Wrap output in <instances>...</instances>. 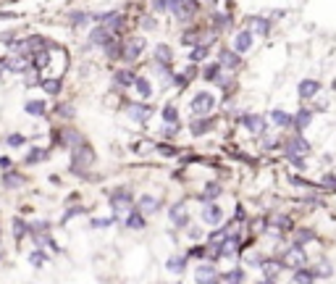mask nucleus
<instances>
[{
    "label": "nucleus",
    "mask_w": 336,
    "mask_h": 284,
    "mask_svg": "<svg viewBox=\"0 0 336 284\" xmlns=\"http://www.w3.org/2000/svg\"><path fill=\"white\" fill-rule=\"evenodd\" d=\"M218 63H221V66H226V69H236L239 66V53L236 50H221Z\"/></svg>",
    "instance_id": "16"
},
{
    "label": "nucleus",
    "mask_w": 336,
    "mask_h": 284,
    "mask_svg": "<svg viewBox=\"0 0 336 284\" xmlns=\"http://www.w3.org/2000/svg\"><path fill=\"white\" fill-rule=\"evenodd\" d=\"M158 208H161V203L155 200L152 195H142V198H140V211L142 213H155Z\"/></svg>",
    "instance_id": "21"
},
{
    "label": "nucleus",
    "mask_w": 336,
    "mask_h": 284,
    "mask_svg": "<svg viewBox=\"0 0 336 284\" xmlns=\"http://www.w3.org/2000/svg\"><path fill=\"white\" fill-rule=\"evenodd\" d=\"M215 253H218L221 258H234V255L239 253V237H226Z\"/></svg>",
    "instance_id": "11"
},
{
    "label": "nucleus",
    "mask_w": 336,
    "mask_h": 284,
    "mask_svg": "<svg viewBox=\"0 0 336 284\" xmlns=\"http://www.w3.org/2000/svg\"><path fill=\"white\" fill-rule=\"evenodd\" d=\"M307 263V255H305V248L300 242H294L292 248L284 250V266L286 269H302Z\"/></svg>",
    "instance_id": "1"
},
{
    "label": "nucleus",
    "mask_w": 336,
    "mask_h": 284,
    "mask_svg": "<svg viewBox=\"0 0 336 284\" xmlns=\"http://www.w3.org/2000/svg\"><path fill=\"white\" fill-rule=\"evenodd\" d=\"M126 226H129V229H145L147 224H145L142 211H131V213H129V218H126Z\"/></svg>",
    "instance_id": "24"
},
{
    "label": "nucleus",
    "mask_w": 336,
    "mask_h": 284,
    "mask_svg": "<svg viewBox=\"0 0 336 284\" xmlns=\"http://www.w3.org/2000/svg\"><path fill=\"white\" fill-rule=\"evenodd\" d=\"M42 87H45V92L58 95V92H61V79H45V82H42Z\"/></svg>",
    "instance_id": "33"
},
{
    "label": "nucleus",
    "mask_w": 336,
    "mask_h": 284,
    "mask_svg": "<svg viewBox=\"0 0 336 284\" xmlns=\"http://www.w3.org/2000/svg\"><path fill=\"white\" fill-rule=\"evenodd\" d=\"M205 55H208V45H200V48H194V50H192V55H189V58L197 63V61H203Z\"/></svg>",
    "instance_id": "39"
},
{
    "label": "nucleus",
    "mask_w": 336,
    "mask_h": 284,
    "mask_svg": "<svg viewBox=\"0 0 336 284\" xmlns=\"http://www.w3.org/2000/svg\"><path fill=\"white\" fill-rule=\"evenodd\" d=\"M48 158V150H39V147H32L29 150V156H27V163H39Z\"/></svg>",
    "instance_id": "29"
},
{
    "label": "nucleus",
    "mask_w": 336,
    "mask_h": 284,
    "mask_svg": "<svg viewBox=\"0 0 336 284\" xmlns=\"http://www.w3.org/2000/svg\"><path fill=\"white\" fill-rule=\"evenodd\" d=\"M110 208H113L116 216L126 213V211L131 208V195H129L126 190H118L116 195H110Z\"/></svg>",
    "instance_id": "4"
},
{
    "label": "nucleus",
    "mask_w": 336,
    "mask_h": 284,
    "mask_svg": "<svg viewBox=\"0 0 336 284\" xmlns=\"http://www.w3.org/2000/svg\"><path fill=\"white\" fill-rule=\"evenodd\" d=\"M284 150H286V156H292V153H300V156H307L310 153V145L302 140V137H292L286 145H284Z\"/></svg>",
    "instance_id": "12"
},
{
    "label": "nucleus",
    "mask_w": 336,
    "mask_h": 284,
    "mask_svg": "<svg viewBox=\"0 0 336 284\" xmlns=\"http://www.w3.org/2000/svg\"><path fill=\"white\" fill-rule=\"evenodd\" d=\"M0 166H3V168H8V166H11V158H0Z\"/></svg>",
    "instance_id": "51"
},
{
    "label": "nucleus",
    "mask_w": 336,
    "mask_h": 284,
    "mask_svg": "<svg viewBox=\"0 0 336 284\" xmlns=\"http://www.w3.org/2000/svg\"><path fill=\"white\" fill-rule=\"evenodd\" d=\"M247 27H250L252 34L265 37L268 32H271V21H268V18H260V16H250V18H247Z\"/></svg>",
    "instance_id": "10"
},
{
    "label": "nucleus",
    "mask_w": 336,
    "mask_h": 284,
    "mask_svg": "<svg viewBox=\"0 0 336 284\" xmlns=\"http://www.w3.org/2000/svg\"><path fill=\"white\" fill-rule=\"evenodd\" d=\"M242 124L250 129V132H255V135H265V129H268V121L263 119V116H242Z\"/></svg>",
    "instance_id": "9"
},
{
    "label": "nucleus",
    "mask_w": 336,
    "mask_h": 284,
    "mask_svg": "<svg viewBox=\"0 0 336 284\" xmlns=\"http://www.w3.org/2000/svg\"><path fill=\"white\" fill-rule=\"evenodd\" d=\"M32 55H34V58H32V63H34L37 69H42V66H48V63H50V55L45 53V50H37V53H32Z\"/></svg>",
    "instance_id": "32"
},
{
    "label": "nucleus",
    "mask_w": 336,
    "mask_h": 284,
    "mask_svg": "<svg viewBox=\"0 0 336 284\" xmlns=\"http://www.w3.org/2000/svg\"><path fill=\"white\" fill-rule=\"evenodd\" d=\"M29 260H32V263H34L37 269H42V263H45V255H42L39 250H34V253L29 255Z\"/></svg>",
    "instance_id": "43"
},
{
    "label": "nucleus",
    "mask_w": 336,
    "mask_h": 284,
    "mask_svg": "<svg viewBox=\"0 0 336 284\" xmlns=\"http://www.w3.org/2000/svg\"><path fill=\"white\" fill-rule=\"evenodd\" d=\"M152 6L158 8V11H166L168 8V0H152Z\"/></svg>",
    "instance_id": "49"
},
{
    "label": "nucleus",
    "mask_w": 336,
    "mask_h": 284,
    "mask_svg": "<svg viewBox=\"0 0 336 284\" xmlns=\"http://www.w3.org/2000/svg\"><path fill=\"white\" fill-rule=\"evenodd\" d=\"M315 279V274L307 271V269H294V281H312Z\"/></svg>",
    "instance_id": "35"
},
{
    "label": "nucleus",
    "mask_w": 336,
    "mask_h": 284,
    "mask_svg": "<svg viewBox=\"0 0 336 284\" xmlns=\"http://www.w3.org/2000/svg\"><path fill=\"white\" fill-rule=\"evenodd\" d=\"M323 184H326L328 190H336V177H333V174H326V177H323Z\"/></svg>",
    "instance_id": "46"
},
{
    "label": "nucleus",
    "mask_w": 336,
    "mask_h": 284,
    "mask_svg": "<svg viewBox=\"0 0 336 284\" xmlns=\"http://www.w3.org/2000/svg\"><path fill=\"white\" fill-rule=\"evenodd\" d=\"M142 50H145V37H134L129 45L121 50V58L124 61H137L142 55Z\"/></svg>",
    "instance_id": "6"
},
{
    "label": "nucleus",
    "mask_w": 336,
    "mask_h": 284,
    "mask_svg": "<svg viewBox=\"0 0 336 284\" xmlns=\"http://www.w3.org/2000/svg\"><path fill=\"white\" fill-rule=\"evenodd\" d=\"M218 71H221V63H215V66H208V69H205V79H218Z\"/></svg>",
    "instance_id": "45"
},
{
    "label": "nucleus",
    "mask_w": 336,
    "mask_h": 284,
    "mask_svg": "<svg viewBox=\"0 0 336 284\" xmlns=\"http://www.w3.org/2000/svg\"><path fill=\"white\" fill-rule=\"evenodd\" d=\"M13 229H16V237H24V232H27L24 221H13Z\"/></svg>",
    "instance_id": "47"
},
{
    "label": "nucleus",
    "mask_w": 336,
    "mask_h": 284,
    "mask_svg": "<svg viewBox=\"0 0 336 284\" xmlns=\"http://www.w3.org/2000/svg\"><path fill=\"white\" fill-rule=\"evenodd\" d=\"M110 224H113V218H92V226L95 229H108Z\"/></svg>",
    "instance_id": "42"
},
{
    "label": "nucleus",
    "mask_w": 336,
    "mask_h": 284,
    "mask_svg": "<svg viewBox=\"0 0 336 284\" xmlns=\"http://www.w3.org/2000/svg\"><path fill=\"white\" fill-rule=\"evenodd\" d=\"M92 18L95 21H100L103 27H108L110 32H118L121 27H124V13H116V11H108V13H92Z\"/></svg>",
    "instance_id": "2"
},
{
    "label": "nucleus",
    "mask_w": 336,
    "mask_h": 284,
    "mask_svg": "<svg viewBox=\"0 0 336 284\" xmlns=\"http://www.w3.org/2000/svg\"><path fill=\"white\" fill-rule=\"evenodd\" d=\"M163 121H166V124H176V121H179V111H176L173 105H166V108H163Z\"/></svg>",
    "instance_id": "34"
},
{
    "label": "nucleus",
    "mask_w": 336,
    "mask_h": 284,
    "mask_svg": "<svg viewBox=\"0 0 336 284\" xmlns=\"http://www.w3.org/2000/svg\"><path fill=\"white\" fill-rule=\"evenodd\" d=\"M200 37L194 34V32H189V34H184V42H187V45H192V42H197Z\"/></svg>",
    "instance_id": "50"
},
{
    "label": "nucleus",
    "mask_w": 336,
    "mask_h": 284,
    "mask_svg": "<svg viewBox=\"0 0 336 284\" xmlns=\"http://www.w3.org/2000/svg\"><path fill=\"white\" fill-rule=\"evenodd\" d=\"M215 195H221V184L210 182V184L205 187V192H203V200H210V198H215Z\"/></svg>",
    "instance_id": "36"
},
{
    "label": "nucleus",
    "mask_w": 336,
    "mask_h": 284,
    "mask_svg": "<svg viewBox=\"0 0 336 284\" xmlns=\"http://www.w3.org/2000/svg\"><path fill=\"white\" fill-rule=\"evenodd\" d=\"M260 269H263V276H265L268 281H273V279L279 276V271H281L284 266H281V263H276V260H265V263H263Z\"/></svg>",
    "instance_id": "20"
},
{
    "label": "nucleus",
    "mask_w": 336,
    "mask_h": 284,
    "mask_svg": "<svg viewBox=\"0 0 336 284\" xmlns=\"http://www.w3.org/2000/svg\"><path fill=\"white\" fill-rule=\"evenodd\" d=\"M6 142H8L11 147H21L27 140H24V135H18V132H16V135H8V140H6Z\"/></svg>",
    "instance_id": "40"
},
{
    "label": "nucleus",
    "mask_w": 336,
    "mask_h": 284,
    "mask_svg": "<svg viewBox=\"0 0 336 284\" xmlns=\"http://www.w3.org/2000/svg\"><path fill=\"white\" fill-rule=\"evenodd\" d=\"M210 126H213V121H194L192 124V135H203V132H208Z\"/></svg>",
    "instance_id": "37"
},
{
    "label": "nucleus",
    "mask_w": 336,
    "mask_h": 284,
    "mask_svg": "<svg viewBox=\"0 0 336 284\" xmlns=\"http://www.w3.org/2000/svg\"><path fill=\"white\" fill-rule=\"evenodd\" d=\"M3 182H6V187H21V184H24V177H21V174L8 171L6 177H3Z\"/></svg>",
    "instance_id": "30"
},
{
    "label": "nucleus",
    "mask_w": 336,
    "mask_h": 284,
    "mask_svg": "<svg viewBox=\"0 0 336 284\" xmlns=\"http://www.w3.org/2000/svg\"><path fill=\"white\" fill-rule=\"evenodd\" d=\"M213 105H215V98H213L210 92H197V95L192 98V111H194V113H210Z\"/></svg>",
    "instance_id": "3"
},
{
    "label": "nucleus",
    "mask_w": 336,
    "mask_h": 284,
    "mask_svg": "<svg viewBox=\"0 0 336 284\" xmlns=\"http://www.w3.org/2000/svg\"><path fill=\"white\" fill-rule=\"evenodd\" d=\"M150 105H145V103H131V108H129V116L134 119V121H147L150 119Z\"/></svg>",
    "instance_id": "14"
},
{
    "label": "nucleus",
    "mask_w": 336,
    "mask_h": 284,
    "mask_svg": "<svg viewBox=\"0 0 336 284\" xmlns=\"http://www.w3.org/2000/svg\"><path fill=\"white\" fill-rule=\"evenodd\" d=\"M194 276H197V281H215V266H210V263H200L197 271H194Z\"/></svg>",
    "instance_id": "17"
},
{
    "label": "nucleus",
    "mask_w": 336,
    "mask_h": 284,
    "mask_svg": "<svg viewBox=\"0 0 336 284\" xmlns=\"http://www.w3.org/2000/svg\"><path fill=\"white\" fill-rule=\"evenodd\" d=\"M3 69H6V66H3V61H0V74H3Z\"/></svg>",
    "instance_id": "52"
},
{
    "label": "nucleus",
    "mask_w": 336,
    "mask_h": 284,
    "mask_svg": "<svg viewBox=\"0 0 336 284\" xmlns=\"http://www.w3.org/2000/svg\"><path fill=\"white\" fill-rule=\"evenodd\" d=\"M271 119H273L276 126H292L294 124V116H289L286 111H279V108H276V111H271Z\"/></svg>",
    "instance_id": "23"
},
{
    "label": "nucleus",
    "mask_w": 336,
    "mask_h": 284,
    "mask_svg": "<svg viewBox=\"0 0 336 284\" xmlns=\"http://www.w3.org/2000/svg\"><path fill=\"white\" fill-rule=\"evenodd\" d=\"M113 82H116L118 87H131L134 82H137V77H134L131 71H126V69H124V71H116V74H113Z\"/></svg>",
    "instance_id": "25"
},
{
    "label": "nucleus",
    "mask_w": 336,
    "mask_h": 284,
    "mask_svg": "<svg viewBox=\"0 0 336 284\" xmlns=\"http://www.w3.org/2000/svg\"><path fill=\"white\" fill-rule=\"evenodd\" d=\"M315 276H331V266H328V263H321V269L315 271Z\"/></svg>",
    "instance_id": "48"
},
{
    "label": "nucleus",
    "mask_w": 336,
    "mask_h": 284,
    "mask_svg": "<svg viewBox=\"0 0 336 284\" xmlns=\"http://www.w3.org/2000/svg\"><path fill=\"white\" fill-rule=\"evenodd\" d=\"M223 279H226V281H242V279H244V271H242V269H234V271H229V274H223Z\"/></svg>",
    "instance_id": "41"
},
{
    "label": "nucleus",
    "mask_w": 336,
    "mask_h": 284,
    "mask_svg": "<svg viewBox=\"0 0 336 284\" xmlns=\"http://www.w3.org/2000/svg\"><path fill=\"white\" fill-rule=\"evenodd\" d=\"M250 48H252V32H239L234 37V50L242 55V53H247Z\"/></svg>",
    "instance_id": "13"
},
{
    "label": "nucleus",
    "mask_w": 336,
    "mask_h": 284,
    "mask_svg": "<svg viewBox=\"0 0 336 284\" xmlns=\"http://www.w3.org/2000/svg\"><path fill=\"white\" fill-rule=\"evenodd\" d=\"M318 90H321V82H315V79H305V82H300V95H302V98H315Z\"/></svg>",
    "instance_id": "19"
},
{
    "label": "nucleus",
    "mask_w": 336,
    "mask_h": 284,
    "mask_svg": "<svg viewBox=\"0 0 336 284\" xmlns=\"http://www.w3.org/2000/svg\"><path fill=\"white\" fill-rule=\"evenodd\" d=\"M310 121H312V111H305V108H302V111L294 116V126H297V129H307V126H310Z\"/></svg>",
    "instance_id": "26"
},
{
    "label": "nucleus",
    "mask_w": 336,
    "mask_h": 284,
    "mask_svg": "<svg viewBox=\"0 0 336 284\" xmlns=\"http://www.w3.org/2000/svg\"><path fill=\"white\" fill-rule=\"evenodd\" d=\"M134 87H137L140 98H150V95H152V87H150V82H147L145 77H137V82H134Z\"/></svg>",
    "instance_id": "27"
},
{
    "label": "nucleus",
    "mask_w": 336,
    "mask_h": 284,
    "mask_svg": "<svg viewBox=\"0 0 336 284\" xmlns=\"http://www.w3.org/2000/svg\"><path fill=\"white\" fill-rule=\"evenodd\" d=\"M29 55H24V53H18V55H11V58H6L3 61V66L8 69V71H27L29 69Z\"/></svg>",
    "instance_id": "7"
},
{
    "label": "nucleus",
    "mask_w": 336,
    "mask_h": 284,
    "mask_svg": "<svg viewBox=\"0 0 336 284\" xmlns=\"http://www.w3.org/2000/svg\"><path fill=\"white\" fill-rule=\"evenodd\" d=\"M184 266H187V258H168V271L182 274V271H184Z\"/></svg>",
    "instance_id": "31"
},
{
    "label": "nucleus",
    "mask_w": 336,
    "mask_h": 284,
    "mask_svg": "<svg viewBox=\"0 0 336 284\" xmlns=\"http://www.w3.org/2000/svg\"><path fill=\"white\" fill-rule=\"evenodd\" d=\"M168 216H171V224H173V226H187V224H189V216H187V205H184V203L171 205Z\"/></svg>",
    "instance_id": "8"
},
{
    "label": "nucleus",
    "mask_w": 336,
    "mask_h": 284,
    "mask_svg": "<svg viewBox=\"0 0 336 284\" xmlns=\"http://www.w3.org/2000/svg\"><path fill=\"white\" fill-rule=\"evenodd\" d=\"M273 226H279V229H289L292 224H289V218H286V216H276V218H273Z\"/></svg>",
    "instance_id": "44"
},
{
    "label": "nucleus",
    "mask_w": 336,
    "mask_h": 284,
    "mask_svg": "<svg viewBox=\"0 0 336 284\" xmlns=\"http://www.w3.org/2000/svg\"><path fill=\"white\" fill-rule=\"evenodd\" d=\"M92 150H89L87 145H79L76 147V153H74V163H71V171H82L84 166H89V163H92Z\"/></svg>",
    "instance_id": "5"
},
{
    "label": "nucleus",
    "mask_w": 336,
    "mask_h": 284,
    "mask_svg": "<svg viewBox=\"0 0 336 284\" xmlns=\"http://www.w3.org/2000/svg\"><path fill=\"white\" fill-rule=\"evenodd\" d=\"M89 18H92L89 13H71V24H74V27H82V24H87Z\"/></svg>",
    "instance_id": "38"
},
{
    "label": "nucleus",
    "mask_w": 336,
    "mask_h": 284,
    "mask_svg": "<svg viewBox=\"0 0 336 284\" xmlns=\"http://www.w3.org/2000/svg\"><path fill=\"white\" fill-rule=\"evenodd\" d=\"M116 32H110L108 27H97V29H92V34H89V42H95V45H105V42L110 40V37H113Z\"/></svg>",
    "instance_id": "15"
},
{
    "label": "nucleus",
    "mask_w": 336,
    "mask_h": 284,
    "mask_svg": "<svg viewBox=\"0 0 336 284\" xmlns=\"http://www.w3.org/2000/svg\"><path fill=\"white\" fill-rule=\"evenodd\" d=\"M203 218H205L208 224H218V221H221V205L208 203V205H205V211H203Z\"/></svg>",
    "instance_id": "22"
},
{
    "label": "nucleus",
    "mask_w": 336,
    "mask_h": 284,
    "mask_svg": "<svg viewBox=\"0 0 336 284\" xmlns=\"http://www.w3.org/2000/svg\"><path fill=\"white\" fill-rule=\"evenodd\" d=\"M24 108H27V113H32V116H42L45 111H48V108H45V103H42V100H29V103H27Z\"/></svg>",
    "instance_id": "28"
},
{
    "label": "nucleus",
    "mask_w": 336,
    "mask_h": 284,
    "mask_svg": "<svg viewBox=\"0 0 336 284\" xmlns=\"http://www.w3.org/2000/svg\"><path fill=\"white\" fill-rule=\"evenodd\" d=\"M171 61H173V55H171L168 45H155V63H158V66H168Z\"/></svg>",
    "instance_id": "18"
}]
</instances>
